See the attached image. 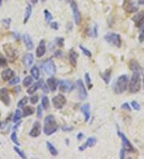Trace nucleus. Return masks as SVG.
<instances>
[{
    "label": "nucleus",
    "mask_w": 144,
    "mask_h": 159,
    "mask_svg": "<svg viewBox=\"0 0 144 159\" xmlns=\"http://www.w3.org/2000/svg\"><path fill=\"white\" fill-rule=\"evenodd\" d=\"M56 42L58 46H63V38H57L56 39Z\"/></svg>",
    "instance_id": "3c124183"
},
{
    "label": "nucleus",
    "mask_w": 144,
    "mask_h": 159,
    "mask_svg": "<svg viewBox=\"0 0 144 159\" xmlns=\"http://www.w3.org/2000/svg\"><path fill=\"white\" fill-rule=\"evenodd\" d=\"M14 75H15V72L13 70H11L10 68H6L2 72V79L4 81H8L11 80Z\"/></svg>",
    "instance_id": "f3484780"
},
{
    "label": "nucleus",
    "mask_w": 144,
    "mask_h": 159,
    "mask_svg": "<svg viewBox=\"0 0 144 159\" xmlns=\"http://www.w3.org/2000/svg\"><path fill=\"white\" fill-rule=\"evenodd\" d=\"M138 41L140 43H143L144 41V29H143L139 33L138 36Z\"/></svg>",
    "instance_id": "49530a36"
},
{
    "label": "nucleus",
    "mask_w": 144,
    "mask_h": 159,
    "mask_svg": "<svg viewBox=\"0 0 144 159\" xmlns=\"http://www.w3.org/2000/svg\"><path fill=\"white\" fill-rule=\"evenodd\" d=\"M128 85V77L127 75H122L118 78L113 85V89L116 94H121L124 92Z\"/></svg>",
    "instance_id": "f03ea898"
},
{
    "label": "nucleus",
    "mask_w": 144,
    "mask_h": 159,
    "mask_svg": "<svg viewBox=\"0 0 144 159\" xmlns=\"http://www.w3.org/2000/svg\"><path fill=\"white\" fill-rule=\"evenodd\" d=\"M79 48L81 49V51L83 52V54L85 55H86V56H88V57H91V52H90L89 50L87 48H86L85 47H83V46L80 45L79 46Z\"/></svg>",
    "instance_id": "e433bc0d"
},
{
    "label": "nucleus",
    "mask_w": 144,
    "mask_h": 159,
    "mask_svg": "<svg viewBox=\"0 0 144 159\" xmlns=\"http://www.w3.org/2000/svg\"><path fill=\"white\" fill-rule=\"evenodd\" d=\"M104 39L107 43H111L117 48H120L122 45V40L120 35L116 33H108L104 36Z\"/></svg>",
    "instance_id": "20e7f679"
},
{
    "label": "nucleus",
    "mask_w": 144,
    "mask_h": 159,
    "mask_svg": "<svg viewBox=\"0 0 144 159\" xmlns=\"http://www.w3.org/2000/svg\"><path fill=\"white\" fill-rule=\"evenodd\" d=\"M46 53V44H45L44 40H41L40 41V43L39 45L36 49V55L37 57H42V55H44V54Z\"/></svg>",
    "instance_id": "6ab92c4d"
},
{
    "label": "nucleus",
    "mask_w": 144,
    "mask_h": 159,
    "mask_svg": "<svg viewBox=\"0 0 144 159\" xmlns=\"http://www.w3.org/2000/svg\"><path fill=\"white\" fill-rule=\"evenodd\" d=\"M42 85H43V81L42 80H40V81H37L36 83H35L34 85H32L31 88H29L28 89H27V93L28 94H34L35 92L38 90L39 88H42Z\"/></svg>",
    "instance_id": "a211bd4d"
},
{
    "label": "nucleus",
    "mask_w": 144,
    "mask_h": 159,
    "mask_svg": "<svg viewBox=\"0 0 144 159\" xmlns=\"http://www.w3.org/2000/svg\"><path fill=\"white\" fill-rule=\"evenodd\" d=\"M2 3H3V0H0V7L2 6Z\"/></svg>",
    "instance_id": "052dcab7"
},
{
    "label": "nucleus",
    "mask_w": 144,
    "mask_h": 159,
    "mask_svg": "<svg viewBox=\"0 0 144 159\" xmlns=\"http://www.w3.org/2000/svg\"><path fill=\"white\" fill-rule=\"evenodd\" d=\"M42 2H46V1H47V0H41Z\"/></svg>",
    "instance_id": "e2e57ef3"
},
{
    "label": "nucleus",
    "mask_w": 144,
    "mask_h": 159,
    "mask_svg": "<svg viewBox=\"0 0 144 159\" xmlns=\"http://www.w3.org/2000/svg\"><path fill=\"white\" fill-rule=\"evenodd\" d=\"M35 113V109L31 106H26V107L23 108V112H22V116L23 117H28L31 116Z\"/></svg>",
    "instance_id": "cd10ccee"
},
{
    "label": "nucleus",
    "mask_w": 144,
    "mask_h": 159,
    "mask_svg": "<svg viewBox=\"0 0 144 159\" xmlns=\"http://www.w3.org/2000/svg\"><path fill=\"white\" fill-rule=\"evenodd\" d=\"M10 139H11V141L15 143V145H16V146H19V145H20L19 142V141H18V137H17V134H16L15 132H13V133H11Z\"/></svg>",
    "instance_id": "4c0bfd02"
},
{
    "label": "nucleus",
    "mask_w": 144,
    "mask_h": 159,
    "mask_svg": "<svg viewBox=\"0 0 144 159\" xmlns=\"http://www.w3.org/2000/svg\"><path fill=\"white\" fill-rule=\"evenodd\" d=\"M10 23H11V20L10 19H5V20H2V23H3V27L6 28V29H8L10 27Z\"/></svg>",
    "instance_id": "ea45409f"
},
{
    "label": "nucleus",
    "mask_w": 144,
    "mask_h": 159,
    "mask_svg": "<svg viewBox=\"0 0 144 159\" xmlns=\"http://www.w3.org/2000/svg\"><path fill=\"white\" fill-rule=\"evenodd\" d=\"M67 1H70V0H67Z\"/></svg>",
    "instance_id": "0e129e2a"
},
{
    "label": "nucleus",
    "mask_w": 144,
    "mask_h": 159,
    "mask_svg": "<svg viewBox=\"0 0 144 159\" xmlns=\"http://www.w3.org/2000/svg\"><path fill=\"white\" fill-rule=\"evenodd\" d=\"M0 145H1V142H0Z\"/></svg>",
    "instance_id": "69168bd1"
},
{
    "label": "nucleus",
    "mask_w": 144,
    "mask_h": 159,
    "mask_svg": "<svg viewBox=\"0 0 144 159\" xmlns=\"http://www.w3.org/2000/svg\"><path fill=\"white\" fill-rule=\"evenodd\" d=\"M42 105H38V109H37V117L38 118H41L42 115Z\"/></svg>",
    "instance_id": "a18cd8bd"
},
{
    "label": "nucleus",
    "mask_w": 144,
    "mask_h": 159,
    "mask_svg": "<svg viewBox=\"0 0 144 159\" xmlns=\"http://www.w3.org/2000/svg\"><path fill=\"white\" fill-rule=\"evenodd\" d=\"M90 104H85L84 105L82 106L81 108V111L83 112V113L84 114V117H85V121H87V120L90 119Z\"/></svg>",
    "instance_id": "393cba45"
},
{
    "label": "nucleus",
    "mask_w": 144,
    "mask_h": 159,
    "mask_svg": "<svg viewBox=\"0 0 144 159\" xmlns=\"http://www.w3.org/2000/svg\"><path fill=\"white\" fill-rule=\"evenodd\" d=\"M96 142H97V139L94 137H89L88 139L86 140V141L85 144H83V146H81L79 148L80 151H83L87 148V147H92V146H95Z\"/></svg>",
    "instance_id": "2eb2a0df"
},
{
    "label": "nucleus",
    "mask_w": 144,
    "mask_h": 159,
    "mask_svg": "<svg viewBox=\"0 0 144 159\" xmlns=\"http://www.w3.org/2000/svg\"><path fill=\"white\" fill-rule=\"evenodd\" d=\"M67 99L63 94H58L52 98V104L54 107L58 109H60L66 104Z\"/></svg>",
    "instance_id": "0eeeda50"
},
{
    "label": "nucleus",
    "mask_w": 144,
    "mask_h": 159,
    "mask_svg": "<svg viewBox=\"0 0 144 159\" xmlns=\"http://www.w3.org/2000/svg\"><path fill=\"white\" fill-rule=\"evenodd\" d=\"M51 28H53L54 30H58V24L57 22L51 23Z\"/></svg>",
    "instance_id": "8fccbe9b"
},
{
    "label": "nucleus",
    "mask_w": 144,
    "mask_h": 159,
    "mask_svg": "<svg viewBox=\"0 0 144 159\" xmlns=\"http://www.w3.org/2000/svg\"><path fill=\"white\" fill-rule=\"evenodd\" d=\"M77 84H78V91H79V98L81 100H85L87 98V92L86 90V87H85V85L83 84V82L82 80H79L78 82H77Z\"/></svg>",
    "instance_id": "9d476101"
},
{
    "label": "nucleus",
    "mask_w": 144,
    "mask_h": 159,
    "mask_svg": "<svg viewBox=\"0 0 144 159\" xmlns=\"http://www.w3.org/2000/svg\"><path fill=\"white\" fill-rule=\"evenodd\" d=\"M31 12H32V7L31 4H27L26 6V11H25V15H24V20H23V23L24 24L27 23V21L30 19V17L31 15Z\"/></svg>",
    "instance_id": "bb28decb"
},
{
    "label": "nucleus",
    "mask_w": 144,
    "mask_h": 159,
    "mask_svg": "<svg viewBox=\"0 0 144 159\" xmlns=\"http://www.w3.org/2000/svg\"><path fill=\"white\" fill-rule=\"evenodd\" d=\"M79 57V54L77 53L74 50H70L69 52V61H70V64L72 65V67L75 68L77 66V60Z\"/></svg>",
    "instance_id": "dca6fc26"
},
{
    "label": "nucleus",
    "mask_w": 144,
    "mask_h": 159,
    "mask_svg": "<svg viewBox=\"0 0 144 159\" xmlns=\"http://www.w3.org/2000/svg\"><path fill=\"white\" fill-rule=\"evenodd\" d=\"M138 4H143V5H144V0H139V1H138Z\"/></svg>",
    "instance_id": "bf43d9fd"
},
{
    "label": "nucleus",
    "mask_w": 144,
    "mask_h": 159,
    "mask_svg": "<svg viewBox=\"0 0 144 159\" xmlns=\"http://www.w3.org/2000/svg\"><path fill=\"white\" fill-rule=\"evenodd\" d=\"M118 136L121 137L122 139V147L123 149H125V151H127L129 153H134L135 152V149L132 146V144L130 142V141L128 140V138L126 137L124 133H122L120 131L118 132Z\"/></svg>",
    "instance_id": "39448f33"
},
{
    "label": "nucleus",
    "mask_w": 144,
    "mask_h": 159,
    "mask_svg": "<svg viewBox=\"0 0 144 159\" xmlns=\"http://www.w3.org/2000/svg\"><path fill=\"white\" fill-rule=\"evenodd\" d=\"M84 78H85V81H86V85H87V87H88V88L90 89V88H92V85H91V80H90V78L89 74H88V73H86Z\"/></svg>",
    "instance_id": "c9c22d12"
},
{
    "label": "nucleus",
    "mask_w": 144,
    "mask_h": 159,
    "mask_svg": "<svg viewBox=\"0 0 144 159\" xmlns=\"http://www.w3.org/2000/svg\"><path fill=\"white\" fill-rule=\"evenodd\" d=\"M22 62L25 65L26 67H30L31 66L33 62H34V57H33V55L29 53V54H26L23 56V59H22Z\"/></svg>",
    "instance_id": "b1692460"
},
{
    "label": "nucleus",
    "mask_w": 144,
    "mask_h": 159,
    "mask_svg": "<svg viewBox=\"0 0 144 159\" xmlns=\"http://www.w3.org/2000/svg\"><path fill=\"white\" fill-rule=\"evenodd\" d=\"M131 106H132L133 109H135V110H139V109H140V105H139V104L138 103L137 101H132V102H131Z\"/></svg>",
    "instance_id": "79ce46f5"
},
{
    "label": "nucleus",
    "mask_w": 144,
    "mask_h": 159,
    "mask_svg": "<svg viewBox=\"0 0 144 159\" xmlns=\"http://www.w3.org/2000/svg\"><path fill=\"white\" fill-rule=\"evenodd\" d=\"M6 122L4 121H0V129H4L5 126H6Z\"/></svg>",
    "instance_id": "6e6d98bb"
},
{
    "label": "nucleus",
    "mask_w": 144,
    "mask_h": 159,
    "mask_svg": "<svg viewBox=\"0 0 144 159\" xmlns=\"http://www.w3.org/2000/svg\"><path fill=\"white\" fill-rule=\"evenodd\" d=\"M132 20L134 21L135 26L137 27H141L144 23V11H139L138 12L133 18Z\"/></svg>",
    "instance_id": "ddd939ff"
},
{
    "label": "nucleus",
    "mask_w": 144,
    "mask_h": 159,
    "mask_svg": "<svg viewBox=\"0 0 144 159\" xmlns=\"http://www.w3.org/2000/svg\"><path fill=\"white\" fill-rule=\"evenodd\" d=\"M3 48H4V51L6 52V54L10 57H15L16 55V51L15 49L13 48L12 46L10 44H5L3 46Z\"/></svg>",
    "instance_id": "aec40b11"
},
{
    "label": "nucleus",
    "mask_w": 144,
    "mask_h": 159,
    "mask_svg": "<svg viewBox=\"0 0 144 159\" xmlns=\"http://www.w3.org/2000/svg\"><path fill=\"white\" fill-rule=\"evenodd\" d=\"M27 101H28V98L26 97H23L22 99H21V100L19 101V103H18V107L23 108L24 106H25L26 104H27Z\"/></svg>",
    "instance_id": "f704fd0d"
},
{
    "label": "nucleus",
    "mask_w": 144,
    "mask_h": 159,
    "mask_svg": "<svg viewBox=\"0 0 144 159\" xmlns=\"http://www.w3.org/2000/svg\"><path fill=\"white\" fill-rule=\"evenodd\" d=\"M122 7L127 13H133L138 10V7L134 5V3L132 0H124Z\"/></svg>",
    "instance_id": "1a4fd4ad"
},
{
    "label": "nucleus",
    "mask_w": 144,
    "mask_h": 159,
    "mask_svg": "<svg viewBox=\"0 0 144 159\" xmlns=\"http://www.w3.org/2000/svg\"><path fill=\"white\" fill-rule=\"evenodd\" d=\"M19 81H20V79H19V77H15L14 79H12V80L9 82V84L11 85H16V84L19 83Z\"/></svg>",
    "instance_id": "c03bdc74"
},
{
    "label": "nucleus",
    "mask_w": 144,
    "mask_h": 159,
    "mask_svg": "<svg viewBox=\"0 0 144 159\" xmlns=\"http://www.w3.org/2000/svg\"><path fill=\"white\" fill-rule=\"evenodd\" d=\"M32 83H33V78L31 76H26L24 79H23V81H22V85L24 87H29L30 85H31Z\"/></svg>",
    "instance_id": "7c9ffc66"
},
{
    "label": "nucleus",
    "mask_w": 144,
    "mask_h": 159,
    "mask_svg": "<svg viewBox=\"0 0 144 159\" xmlns=\"http://www.w3.org/2000/svg\"><path fill=\"white\" fill-rule=\"evenodd\" d=\"M23 41H24L26 48L28 50H32L34 48V43L32 42V39L29 34H25L23 36Z\"/></svg>",
    "instance_id": "4be33fe9"
},
{
    "label": "nucleus",
    "mask_w": 144,
    "mask_h": 159,
    "mask_svg": "<svg viewBox=\"0 0 144 159\" xmlns=\"http://www.w3.org/2000/svg\"><path fill=\"white\" fill-rule=\"evenodd\" d=\"M42 91L44 92L45 93H48L49 92V91H50V88L48 87V85H42Z\"/></svg>",
    "instance_id": "de8ad7c7"
},
{
    "label": "nucleus",
    "mask_w": 144,
    "mask_h": 159,
    "mask_svg": "<svg viewBox=\"0 0 144 159\" xmlns=\"http://www.w3.org/2000/svg\"><path fill=\"white\" fill-rule=\"evenodd\" d=\"M44 15H45V19H46V21L47 23H50L52 19H53V15H51V13L48 10H44Z\"/></svg>",
    "instance_id": "72a5a7b5"
},
{
    "label": "nucleus",
    "mask_w": 144,
    "mask_h": 159,
    "mask_svg": "<svg viewBox=\"0 0 144 159\" xmlns=\"http://www.w3.org/2000/svg\"><path fill=\"white\" fill-rule=\"evenodd\" d=\"M31 103L33 104H36L37 102L38 101V96H37V95H35V96H33V97H31Z\"/></svg>",
    "instance_id": "37998d69"
},
{
    "label": "nucleus",
    "mask_w": 144,
    "mask_h": 159,
    "mask_svg": "<svg viewBox=\"0 0 144 159\" xmlns=\"http://www.w3.org/2000/svg\"><path fill=\"white\" fill-rule=\"evenodd\" d=\"M47 83L48 87L50 88L52 92H54L56 89H57V86L58 85V81H57L54 77H51L47 79Z\"/></svg>",
    "instance_id": "5701e85b"
},
{
    "label": "nucleus",
    "mask_w": 144,
    "mask_h": 159,
    "mask_svg": "<svg viewBox=\"0 0 144 159\" xmlns=\"http://www.w3.org/2000/svg\"><path fill=\"white\" fill-rule=\"evenodd\" d=\"M21 116H22V113L19 109H16L15 113V115H14V117H13V121L16 123L18 122L19 120L21 118Z\"/></svg>",
    "instance_id": "473e14b6"
},
{
    "label": "nucleus",
    "mask_w": 144,
    "mask_h": 159,
    "mask_svg": "<svg viewBox=\"0 0 144 159\" xmlns=\"http://www.w3.org/2000/svg\"><path fill=\"white\" fill-rule=\"evenodd\" d=\"M31 73L32 76L35 80H38L39 78V76H40V73H39V69H38L36 66H34L33 68H31Z\"/></svg>",
    "instance_id": "c85d7f7f"
},
{
    "label": "nucleus",
    "mask_w": 144,
    "mask_h": 159,
    "mask_svg": "<svg viewBox=\"0 0 144 159\" xmlns=\"http://www.w3.org/2000/svg\"><path fill=\"white\" fill-rule=\"evenodd\" d=\"M143 88H144V75H143Z\"/></svg>",
    "instance_id": "680f3d73"
},
{
    "label": "nucleus",
    "mask_w": 144,
    "mask_h": 159,
    "mask_svg": "<svg viewBox=\"0 0 144 159\" xmlns=\"http://www.w3.org/2000/svg\"><path fill=\"white\" fill-rule=\"evenodd\" d=\"M141 89L140 73L134 71L129 83V91L131 93H136Z\"/></svg>",
    "instance_id": "7ed1b4c3"
},
{
    "label": "nucleus",
    "mask_w": 144,
    "mask_h": 159,
    "mask_svg": "<svg viewBox=\"0 0 144 159\" xmlns=\"http://www.w3.org/2000/svg\"><path fill=\"white\" fill-rule=\"evenodd\" d=\"M7 64V62H6V60L3 55H0V67H5Z\"/></svg>",
    "instance_id": "a19ab883"
},
{
    "label": "nucleus",
    "mask_w": 144,
    "mask_h": 159,
    "mask_svg": "<svg viewBox=\"0 0 144 159\" xmlns=\"http://www.w3.org/2000/svg\"><path fill=\"white\" fill-rule=\"evenodd\" d=\"M70 7L72 9V11H73L74 18L75 23L79 25L80 22H81V15H80V12L79 11V8H78L76 3L74 1H71L70 2Z\"/></svg>",
    "instance_id": "9b49d317"
},
{
    "label": "nucleus",
    "mask_w": 144,
    "mask_h": 159,
    "mask_svg": "<svg viewBox=\"0 0 144 159\" xmlns=\"http://www.w3.org/2000/svg\"><path fill=\"white\" fill-rule=\"evenodd\" d=\"M122 109H127L128 111H131V107H130V105L127 103H124L123 104H122Z\"/></svg>",
    "instance_id": "09e8293b"
},
{
    "label": "nucleus",
    "mask_w": 144,
    "mask_h": 159,
    "mask_svg": "<svg viewBox=\"0 0 144 159\" xmlns=\"http://www.w3.org/2000/svg\"><path fill=\"white\" fill-rule=\"evenodd\" d=\"M59 90L63 92H69L74 88V85L70 81H58Z\"/></svg>",
    "instance_id": "6e6552de"
},
{
    "label": "nucleus",
    "mask_w": 144,
    "mask_h": 159,
    "mask_svg": "<svg viewBox=\"0 0 144 159\" xmlns=\"http://www.w3.org/2000/svg\"><path fill=\"white\" fill-rule=\"evenodd\" d=\"M29 134H30V136L33 137H37L41 134V125L38 121L35 122L34 125H33V128L30 131Z\"/></svg>",
    "instance_id": "4468645a"
},
{
    "label": "nucleus",
    "mask_w": 144,
    "mask_h": 159,
    "mask_svg": "<svg viewBox=\"0 0 144 159\" xmlns=\"http://www.w3.org/2000/svg\"><path fill=\"white\" fill-rule=\"evenodd\" d=\"M101 76H102V80L105 81L106 84H109V82L111 81V68L106 69V70L101 75Z\"/></svg>",
    "instance_id": "a878e982"
},
{
    "label": "nucleus",
    "mask_w": 144,
    "mask_h": 159,
    "mask_svg": "<svg viewBox=\"0 0 144 159\" xmlns=\"http://www.w3.org/2000/svg\"><path fill=\"white\" fill-rule=\"evenodd\" d=\"M58 130V124L52 115H48L44 120L43 132L46 135L50 136L55 133Z\"/></svg>",
    "instance_id": "f257e3e1"
},
{
    "label": "nucleus",
    "mask_w": 144,
    "mask_h": 159,
    "mask_svg": "<svg viewBox=\"0 0 144 159\" xmlns=\"http://www.w3.org/2000/svg\"><path fill=\"white\" fill-rule=\"evenodd\" d=\"M129 67L131 68V71H133V72L134 71H138L139 73L142 72V68H141L140 64L136 60H131V61H130Z\"/></svg>",
    "instance_id": "412c9836"
},
{
    "label": "nucleus",
    "mask_w": 144,
    "mask_h": 159,
    "mask_svg": "<svg viewBox=\"0 0 144 159\" xmlns=\"http://www.w3.org/2000/svg\"><path fill=\"white\" fill-rule=\"evenodd\" d=\"M0 100L3 101V104L6 106H8L10 104V98L6 88H2L0 89Z\"/></svg>",
    "instance_id": "f8f14e48"
},
{
    "label": "nucleus",
    "mask_w": 144,
    "mask_h": 159,
    "mask_svg": "<svg viewBox=\"0 0 144 159\" xmlns=\"http://www.w3.org/2000/svg\"><path fill=\"white\" fill-rule=\"evenodd\" d=\"M47 148L49 149V151L51 153V155L53 156H56L58 154V151L57 149L54 148V146L51 144V142H49V141H47Z\"/></svg>",
    "instance_id": "c756f323"
},
{
    "label": "nucleus",
    "mask_w": 144,
    "mask_h": 159,
    "mask_svg": "<svg viewBox=\"0 0 144 159\" xmlns=\"http://www.w3.org/2000/svg\"><path fill=\"white\" fill-rule=\"evenodd\" d=\"M62 130H63V131L68 132V131H71V130H72V128L69 126H63L62 127Z\"/></svg>",
    "instance_id": "864d4df0"
},
{
    "label": "nucleus",
    "mask_w": 144,
    "mask_h": 159,
    "mask_svg": "<svg viewBox=\"0 0 144 159\" xmlns=\"http://www.w3.org/2000/svg\"><path fill=\"white\" fill-rule=\"evenodd\" d=\"M93 32H94V37L96 38L98 36V27H97V25H95Z\"/></svg>",
    "instance_id": "603ef678"
},
{
    "label": "nucleus",
    "mask_w": 144,
    "mask_h": 159,
    "mask_svg": "<svg viewBox=\"0 0 144 159\" xmlns=\"http://www.w3.org/2000/svg\"><path fill=\"white\" fill-rule=\"evenodd\" d=\"M38 0H31L32 4H36L37 3H38Z\"/></svg>",
    "instance_id": "13d9d810"
},
{
    "label": "nucleus",
    "mask_w": 144,
    "mask_h": 159,
    "mask_svg": "<svg viewBox=\"0 0 144 159\" xmlns=\"http://www.w3.org/2000/svg\"><path fill=\"white\" fill-rule=\"evenodd\" d=\"M42 107L46 110L49 108V99L47 96H43L42 98Z\"/></svg>",
    "instance_id": "2f4dec72"
},
{
    "label": "nucleus",
    "mask_w": 144,
    "mask_h": 159,
    "mask_svg": "<svg viewBox=\"0 0 144 159\" xmlns=\"http://www.w3.org/2000/svg\"><path fill=\"white\" fill-rule=\"evenodd\" d=\"M83 134L82 133H79V134H78V136H77V138L79 140H81L82 138H83Z\"/></svg>",
    "instance_id": "4d7b16f0"
},
{
    "label": "nucleus",
    "mask_w": 144,
    "mask_h": 159,
    "mask_svg": "<svg viewBox=\"0 0 144 159\" xmlns=\"http://www.w3.org/2000/svg\"><path fill=\"white\" fill-rule=\"evenodd\" d=\"M43 71L48 76H53L56 72V67L51 59H48L43 64Z\"/></svg>",
    "instance_id": "423d86ee"
},
{
    "label": "nucleus",
    "mask_w": 144,
    "mask_h": 159,
    "mask_svg": "<svg viewBox=\"0 0 144 159\" xmlns=\"http://www.w3.org/2000/svg\"><path fill=\"white\" fill-rule=\"evenodd\" d=\"M14 149H15V152L17 153L18 154H19V157H20L21 158H22V159L26 158V155L24 154V153L22 152L21 149H19V148L17 147V146H15V147H14Z\"/></svg>",
    "instance_id": "58836bf2"
},
{
    "label": "nucleus",
    "mask_w": 144,
    "mask_h": 159,
    "mask_svg": "<svg viewBox=\"0 0 144 159\" xmlns=\"http://www.w3.org/2000/svg\"><path fill=\"white\" fill-rule=\"evenodd\" d=\"M125 158V149L122 148L121 149V152H120V158L123 159Z\"/></svg>",
    "instance_id": "5fc2aeb1"
}]
</instances>
